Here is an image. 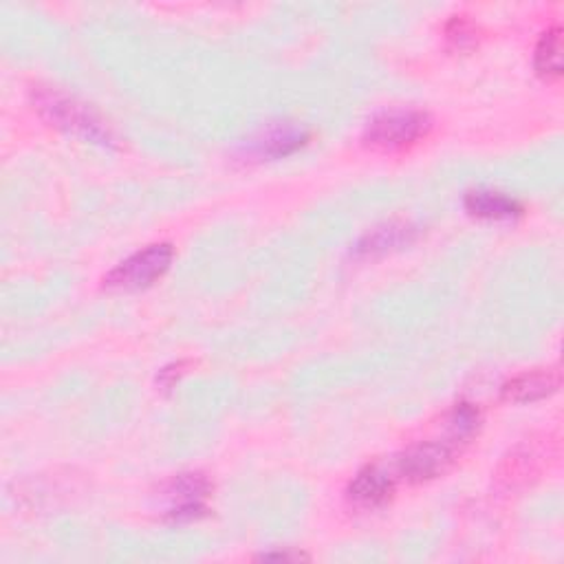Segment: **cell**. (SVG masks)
I'll return each mask as SVG.
<instances>
[{
  "instance_id": "1",
  "label": "cell",
  "mask_w": 564,
  "mask_h": 564,
  "mask_svg": "<svg viewBox=\"0 0 564 564\" xmlns=\"http://www.w3.org/2000/svg\"><path fill=\"white\" fill-rule=\"evenodd\" d=\"M481 415L472 404H456L445 415V437L410 445L395 461V472L408 483H424L445 474L461 450L478 432Z\"/></svg>"
},
{
  "instance_id": "2",
  "label": "cell",
  "mask_w": 564,
  "mask_h": 564,
  "mask_svg": "<svg viewBox=\"0 0 564 564\" xmlns=\"http://www.w3.org/2000/svg\"><path fill=\"white\" fill-rule=\"evenodd\" d=\"M36 109L43 115L45 122L52 126L76 135L84 142L100 144V146H113V135L111 131L102 124V120L82 102L76 98H69L60 91L43 89L36 95Z\"/></svg>"
},
{
  "instance_id": "3",
  "label": "cell",
  "mask_w": 564,
  "mask_h": 564,
  "mask_svg": "<svg viewBox=\"0 0 564 564\" xmlns=\"http://www.w3.org/2000/svg\"><path fill=\"white\" fill-rule=\"evenodd\" d=\"M430 128L432 120L428 113L415 109H393L375 115L366 124L362 139L375 150L395 153L421 142Z\"/></svg>"
},
{
  "instance_id": "4",
  "label": "cell",
  "mask_w": 564,
  "mask_h": 564,
  "mask_svg": "<svg viewBox=\"0 0 564 564\" xmlns=\"http://www.w3.org/2000/svg\"><path fill=\"white\" fill-rule=\"evenodd\" d=\"M174 260V247L170 242H155L148 245L117 267H113L104 282L106 287L124 290V292H139L153 287L157 280H161Z\"/></svg>"
},
{
  "instance_id": "5",
  "label": "cell",
  "mask_w": 564,
  "mask_h": 564,
  "mask_svg": "<svg viewBox=\"0 0 564 564\" xmlns=\"http://www.w3.org/2000/svg\"><path fill=\"white\" fill-rule=\"evenodd\" d=\"M166 498L170 500L168 518L177 522L196 520L207 514L205 498L212 492V483L201 472L179 474L166 483Z\"/></svg>"
},
{
  "instance_id": "6",
  "label": "cell",
  "mask_w": 564,
  "mask_h": 564,
  "mask_svg": "<svg viewBox=\"0 0 564 564\" xmlns=\"http://www.w3.org/2000/svg\"><path fill=\"white\" fill-rule=\"evenodd\" d=\"M397 476L380 463L362 467L349 483L347 498L358 509H380L395 494Z\"/></svg>"
},
{
  "instance_id": "7",
  "label": "cell",
  "mask_w": 564,
  "mask_h": 564,
  "mask_svg": "<svg viewBox=\"0 0 564 564\" xmlns=\"http://www.w3.org/2000/svg\"><path fill=\"white\" fill-rule=\"evenodd\" d=\"M560 382H562V377H560L557 366L527 371V373L516 375L509 382H505L500 388V397H503V402H511V404H533V402L546 399L553 393H557Z\"/></svg>"
},
{
  "instance_id": "8",
  "label": "cell",
  "mask_w": 564,
  "mask_h": 564,
  "mask_svg": "<svg viewBox=\"0 0 564 564\" xmlns=\"http://www.w3.org/2000/svg\"><path fill=\"white\" fill-rule=\"evenodd\" d=\"M415 236V227L408 225V223H397V221H391V223H384L375 229H371L356 247V253L358 256H364V258H373V256H384L388 251H395L404 245H408Z\"/></svg>"
},
{
  "instance_id": "9",
  "label": "cell",
  "mask_w": 564,
  "mask_h": 564,
  "mask_svg": "<svg viewBox=\"0 0 564 564\" xmlns=\"http://www.w3.org/2000/svg\"><path fill=\"white\" fill-rule=\"evenodd\" d=\"M465 210L472 216L487 218V221H509L524 212L522 203L514 196L494 190H474L465 196Z\"/></svg>"
},
{
  "instance_id": "10",
  "label": "cell",
  "mask_w": 564,
  "mask_h": 564,
  "mask_svg": "<svg viewBox=\"0 0 564 564\" xmlns=\"http://www.w3.org/2000/svg\"><path fill=\"white\" fill-rule=\"evenodd\" d=\"M307 142H309V133H305L303 128H296V126H275V128L267 131L260 139L253 142L251 153L256 157L280 159V157H287V155L296 153Z\"/></svg>"
},
{
  "instance_id": "11",
  "label": "cell",
  "mask_w": 564,
  "mask_h": 564,
  "mask_svg": "<svg viewBox=\"0 0 564 564\" xmlns=\"http://www.w3.org/2000/svg\"><path fill=\"white\" fill-rule=\"evenodd\" d=\"M535 74L546 82H557L562 78V30L551 27L546 30L533 54Z\"/></svg>"
},
{
  "instance_id": "12",
  "label": "cell",
  "mask_w": 564,
  "mask_h": 564,
  "mask_svg": "<svg viewBox=\"0 0 564 564\" xmlns=\"http://www.w3.org/2000/svg\"><path fill=\"white\" fill-rule=\"evenodd\" d=\"M445 36L448 41L456 47V49H467L472 45H476V32H474V25L463 21V19H454L450 21L448 30H445Z\"/></svg>"
},
{
  "instance_id": "13",
  "label": "cell",
  "mask_w": 564,
  "mask_h": 564,
  "mask_svg": "<svg viewBox=\"0 0 564 564\" xmlns=\"http://www.w3.org/2000/svg\"><path fill=\"white\" fill-rule=\"evenodd\" d=\"M271 557H275V560H298L303 555H292V553H264L262 555V560H271Z\"/></svg>"
},
{
  "instance_id": "14",
  "label": "cell",
  "mask_w": 564,
  "mask_h": 564,
  "mask_svg": "<svg viewBox=\"0 0 564 564\" xmlns=\"http://www.w3.org/2000/svg\"><path fill=\"white\" fill-rule=\"evenodd\" d=\"M174 369H177V375L183 373V364H177ZM161 375H172V373H170V369H166V371H161ZM172 377H174V375H172Z\"/></svg>"
}]
</instances>
